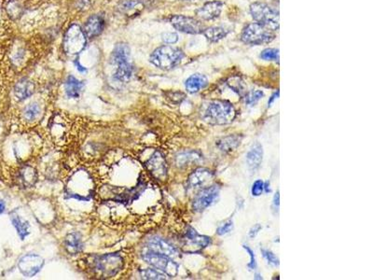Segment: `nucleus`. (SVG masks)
<instances>
[{
    "instance_id": "nucleus-41",
    "label": "nucleus",
    "mask_w": 373,
    "mask_h": 280,
    "mask_svg": "<svg viewBox=\"0 0 373 280\" xmlns=\"http://www.w3.org/2000/svg\"><path fill=\"white\" fill-rule=\"evenodd\" d=\"M274 206L275 207H279V192H277V194L275 195V198H274Z\"/></svg>"
},
{
    "instance_id": "nucleus-40",
    "label": "nucleus",
    "mask_w": 373,
    "mask_h": 280,
    "mask_svg": "<svg viewBox=\"0 0 373 280\" xmlns=\"http://www.w3.org/2000/svg\"><path fill=\"white\" fill-rule=\"evenodd\" d=\"M278 96H279V91H276V92H275L272 97H271V98H270V100H269L268 102V107H271L272 105H273V103L275 102V99L276 98H278Z\"/></svg>"
},
{
    "instance_id": "nucleus-20",
    "label": "nucleus",
    "mask_w": 373,
    "mask_h": 280,
    "mask_svg": "<svg viewBox=\"0 0 373 280\" xmlns=\"http://www.w3.org/2000/svg\"><path fill=\"white\" fill-rule=\"evenodd\" d=\"M84 88V82L79 80L78 78H75L74 76H68L65 82V90H66V96L69 98H79L83 91Z\"/></svg>"
},
{
    "instance_id": "nucleus-36",
    "label": "nucleus",
    "mask_w": 373,
    "mask_h": 280,
    "mask_svg": "<svg viewBox=\"0 0 373 280\" xmlns=\"http://www.w3.org/2000/svg\"><path fill=\"white\" fill-rule=\"evenodd\" d=\"M233 227V222L232 221H228L227 222H225L222 225H220L218 228H217V235H226L229 233L231 231V229Z\"/></svg>"
},
{
    "instance_id": "nucleus-13",
    "label": "nucleus",
    "mask_w": 373,
    "mask_h": 280,
    "mask_svg": "<svg viewBox=\"0 0 373 280\" xmlns=\"http://www.w3.org/2000/svg\"><path fill=\"white\" fill-rule=\"evenodd\" d=\"M44 265L42 257L37 254H27L22 257L18 262L21 273L27 277H32L38 274Z\"/></svg>"
},
{
    "instance_id": "nucleus-17",
    "label": "nucleus",
    "mask_w": 373,
    "mask_h": 280,
    "mask_svg": "<svg viewBox=\"0 0 373 280\" xmlns=\"http://www.w3.org/2000/svg\"><path fill=\"white\" fill-rule=\"evenodd\" d=\"M213 173L207 168H198L193 171L189 176L188 185L190 189L202 188L213 178Z\"/></svg>"
},
{
    "instance_id": "nucleus-1",
    "label": "nucleus",
    "mask_w": 373,
    "mask_h": 280,
    "mask_svg": "<svg viewBox=\"0 0 373 280\" xmlns=\"http://www.w3.org/2000/svg\"><path fill=\"white\" fill-rule=\"evenodd\" d=\"M130 58V48L125 42L115 46L111 53L110 62L116 66V71L113 75L115 80L120 82H128L134 73V67Z\"/></svg>"
},
{
    "instance_id": "nucleus-21",
    "label": "nucleus",
    "mask_w": 373,
    "mask_h": 280,
    "mask_svg": "<svg viewBox=\"0 0 373 280\" xmlns=\"http://www.w3.org/2000/svg\"><path fill=\"white\" fill-rule=\"evenodd\" d=\"M263 158V150L260 143H256L251 147L246 154V162L248 163L249 168L253 171L258 169L261 165Z\"/></svg>"
},
{
    "instance_id": "nucleus-18",
    "label": "nucleus",
    "mask_w": 373,
    "mask_h": 280,
    "mask_svg": "<svg viewBox=\"0 0 373 280\" xmlns=\"http://www.w3.org/2000/svg\"><path fill=\"white\" fill-rule=\"evenodd\" d=\"M35 84L27 78H22L14 86V96L18 100L23 101L33 96Z\"/></svg>"
},
{
    "instance_id": "nucleus-32",
    "label": "nucleus",
    "mask_w": 373,
    "mask_h": 280,
    "mask_svg": "<svg viewBox=\"0 0 373 280\" xmlns=\"http://www.w3.org/2000/svg\"><path fill=\"white\" fill-rule=\"evenodd\" d=\"M262 252L263 257L266 259V261H268V263H270L271 265H274V266L279 265L278 258L272 251H270L268 249H265V248H262Z\"/></svg>"
},
{
    "instance_id": "nucleus-38",
    "label": "nucleus",
    "mask_w": 373,
    "mask_h": 280,
    "mask_svg": "<svg viewBox=\"0 0 373 280\" xmlns=\"http://www.w3.org/2000/svg\"><path fill=\"white\" fill-rule=\"evenodd\" d=\"M261 230H262V225L259 224V223L256 224L255 226L250 230V232H249V236H250L251 238H254L256 235L259 234V232H260Z\"/></svg>"
},
{
    "instance_id": "nucleus-37",
    "label": "nucleus",
    "mask_w": 373,
    "mask_h": 280,
    "mask_svg": "<svg viewBox=\"0 0 373 280\" xmlns=\"http://www.w3.org/2000/svg\"><path fill=\"white\" fill-rule=\"evenodd\" d=\"M242 247H243V248L246 250V252L248 253L249 257H250V262H249L247 267H248L250 270H255L256 268H257V262H256L254 251H253L251 248H249L248 246H246V245H243Z\"/></svg>"
},
{
    "instance_id": "nucleus-3",
    "label": "nucleus",
    "mask_w": 373,
    "mask_h": 280,
    "mask_svg": "<svg viewBox=\"0 0 373 280\" xmlns=\"http://www.w3.org/2000/svg\"><path fill=\"white\" fill-rule=\"evenodd\" d=\"M184 56V52L180 49L164 45L151 53L150 62L160 69L170 70L181 63Z\"/></svg>"
},
{
    "instance_id": "nucleus-22",
    "label": "nucleus",
    "mask_w": 373,
    "mask_h": 280,
    "mask_svg": "<svg viewBox=\"0 0 373 280\" xmlns=\"http://www.w3.org/2000/svg\"><path fill=\"white\" fill-rule=\"evenodd\" d=\"M65 247L66 251L71 255H76L81 252L83 249V242L81 235L79 233H71L66 235L65 239Z\"/></svg>"
},
{
    "instance_id": "nucleus-10",
    "label": "nucleus",
    "mask_w": 373,
    "mask_h": 280,
    "mask_svg": "<svg viewBox=\"0 0 373 280\" xmlns=\"http://www.w3.org/2000/svg\"><path fill=\"white\" fill-rule=\"evenodd\" d=\"M171 25L180 32L191 35L202 34L205 27L199 20L185 16V15H174L170 18Z\"/></svg>"
},
{
    "instance_id": "nucleus-28",
    "label": "nucleus",
    "mask_w": 373,
    "mask_h": 280,
    "mask_svg": "<svg viewBox=\"0 0 373 280\" xmlns=\"http://www.w3.org/2000/svg\"><path fill=\"white\" fill-rule=\"evenodd\" d=\"M40 111L39 105L35 104V103L30 104L28 107H27V109L25 111V117L28 121H33V120H35L36 118L39 116Z\"/></svg>"
},
{
    "instance_id": "nucleus-33",
    "label": "nucleus",
    "mask_w": 373,
    "mask_h": 280,
    "mask_svg": "<svg viewBox=\"0 0 373 280\" xmlns=\"http://www.w3.org/2000/svg\"><path fill=\"white\" fill-rule=\"evenodd\" d=\"M263 191H264V182L262 181V179H257L252 185V189H251L252 196H262Z\"/></svg>"
},
{
    "instance_id": "nucleus-34",
    "label": "nucleus",
    "mask_w": 373,
    "mask_h": 280,
    "mask_svg": "<svg viewBox=\"0 0 373 280\" xmlns=\"http://www.w3.org/2000/svg\"><path fill=\"white\" fill-rule=\"evenodd\" d=\"M138 5H139V1H136V0H125V1H122L120 3L119 9L122 12H127V11H131L133 9H135Z\"/></svg>"
},
{
    "instance_id": "nucleus-39",
    "label": "nucleus",
    "mask_w": 373,
    "mask_h": 280,
    "mask_svg": "<svg viewBox=\"0 0 373 280\" xmlns=\"http://www.w3.org/2000/svg\"><path fill=\"white\" fill-rule=\"evenodd\" d=\"M74 64H75V65H76V67H77V69L79 70V72H81V73H84V72H87V68L86 67H84L83 65H81L80 63H79V59H77V60H75V62H74Z\"/></svg>"
},
{
    "instance_id": "nucleus-25",
    "label": "nucleus",
    "mask_w": 373,
    "mask_h": 280,
    "mask_svg": "<svg viewBox=\"0 0 373 280\" xmlns=\"http://www.w3.org/2000/svg\"><path fill=\"white\" fill-rule=\"evenodd\" d=\"M241 137L239 136H229V137H223L221 139L217 140L216 146L218 149L225 152H229L235 150L236 148L241 144Z\"/></svg>"
},
{
    "instance_id": "nucleus-9",
    "label": "nucleus",
    "mask_w": 373,
    "mask_h": 280,
    "mask_svg": "<svg viewBox=\"0 0 373 280\" xmlns=\"http://www.w3.org/2000/svg\"><path fill=\"white\" fill-rule=\"evenodd\" d=\"M211 242V238L205 235H199L195 229L188 227L183 236L182 248L187 253H194L206 248Z\"/></svg>"
},
{
    "instance_id": "nucleus-12",
    "label": "nucleus",
    "mask_w": 373,
    "mask_h": 280,
    "mask_svg": "<svg viewBox=\"0 0 373 280\" xmlns=\"http://www.w3.org/2000/svg\"><path fill=\"white\" fill-rule=\"evenodd\" d=\"M219 196V187L212 185L202 190L193 200V209L197 212H202L214 204Z\"/></svg>"
},
{
    "instance_id": "nucleus-2",
    "label": "nucleus",
    "mask_w": 373,
    "mask_h": 280,
    "mask_svg": "<svg viewBox=\"0 0 373 280\" xmlns=\"http://www.w3.org/2000/svg\"><path fill=\"white\" fill-rule=\"evenodd\" d=\"M235 116V109L230 102L226 100H215L207 107L203 119L209 124L224 125L233 122Z\"/></svg>"
},
{
    "instance_id": "nucleus-29",
    "label": "nucleus",
    "mask_w": 373,
    "mask_h": 280,
    "mask_svg": "<svg viewBox=\"0 0 373 280\" xmlns=\"http://www.w3.org/2000/svg\"><path fill=\"white\" fill-rule=\"evenodd\" d=\"M261 58L265 61H278L279 51L277 49H266L261 53Z\"/></svg>"
},
{
    "instance_id": "nucleus-5",
    "label": "nucleus",
    "mask_w": 373,
    "mask_h": 280,
    "mask_svg": "<svg viewBox=\"0 0 373 280\" xmlns=\"http://www.w3.org/2000/svg\"><path fill=\"white\" fill-rule=\"evenodd\" d=\"M250 13L256 23L266 26L273 31L279 29V13L267 4L262 2L251 4Z\"/></svg>"
},
{
    "instance_id": "nucleus-31",
    "label": "nucleus",
    "mask_w": 373,
    "mask_h": 280,
    "mask_svg": "<svg viewBox=\"0 0 373 280\" xmlns=\"http://www.w3.org/2000/svg\"><path fill=\"white\" fill-rule=\"evenodd\" d=\"M196 158H199V157H195L194 152H187V153H182V154L178 155L177 158V162L179 166H183L190 161L195 160Z\"/></svg>"
},
{
    "instance_id": "nucleus-11",
    "label": "nucleus",
    "mask_w": 373,
    "mask_h": 280,
    "mask_svg": "<svg viewBox=\"0 0 373 280\" xmlns=\"http://www.w3.org/2000/svg\"><path fill=\"white\" fill-rule=\"evenodd\" d=\"M146 168L154 178L158 180H165L167 177L168 167L163 153L155 151L146 163Z\"/></svg>"
},
{
    "instance_id": "nucleus-27",
    "label": "nucleus",
    "mask_w": 373,
    "mask_h": 280,
    "mask_svg": "<svg viewBox=\"0 0 373 280\" xmlns=\"http://www.w3.org/2000/svg\"><path fill=\"white\" fill-rule=\"evenodd\" d=\"M140 275H141V278L143 279H167L168 277L166 276V274H163L161 272H159L157 269H143L140 271Z\"/></svg>"
},
{
    "instance_id": "nucleus-14",
    "label": "nucleus",
    "mask_w": 373,
    "mask_h": 280,
    "mask_svg": "<svg viewBox=\"0 0 373 280\" xmlns=\"http://www.w3.org/2000/svg\"><path fill=\"white\" fill-rule=\"evenodd\" d=\"M223 8L224 3L221 1H209L197 10L196 14L202 20L211 21L219 17Z\"/></svg>"
},
{
    "instance_id": "nucleus-30",
    "label": "nucleus",
    "mask_w": 373,
    "mask_h": 280,
    "mask_svg": "<svg viewBox=\"0 0 373 280\" xmlns=\"http://www.w3.org/2000/svg\"><path fill=\"white\" fill-rule=\"evenodd\" d=\"M264 97V92L262 91H252L249 92L245 98V103L249 106H254L257 104L262 98Z\"/></svg>"
},
{
    "instance_id": "nucleus-19",
    "label": "nucleus",
    "mask_w": 373,
    "mask_h": 280,
    "mask_svg": "<svg viewBox=\"0 0 373 280\" xmlns=\"http://www.w3.org/2000/svg\"><path fill=\"white\" fill-rule=\"evenodd\" d=\"M208 84V79L202 74H193L185 82L186 90L190 94H196L205 88Z\"/></svg>"
},
{
    "instance_id": "nucleus-4",
    "label": "nucleus",
    "mask_w": 373,
    "mask_h": 280,
    "mask_svg": "<svg viewBox=\"0 0 373 280\" xmlns=\"http://www.w3.org/2000/svg\"><path fill=\"white\" fill-rule=\"evenodd\" d=\"M275 31L259 23L248 24L242 29L241 34L242 42L248 45L269 44L275 40Z\"/></svg>"
},
{
    "instance_id": "nucleus-15",
    "label": "nucleus",
    "mask_w": 373,
    "mask_h": 280,
    "mask_svg": "<svg viewBox=\"0 0 373 280\" xmlns=\"http://www.w3.org/2000/svg\"><path fill=\"white\" fill-rule=\"evenodd\" d=\"M105 28V19L98 14H93L86 22L84 33L89 39H94L100 36Z\"/></svg>"
},
{
    "instance_id": "nucleus-35",
    "label": "nucleus",
    "mask_w": 373,
    "mask_h": 280,
    "mask_svg": "<svg viewBox=\"0 0 373 280\" xmlns=\"http://www.w3.org/2000/svg\"><path fill=\"white\" fill-rule=\"evenodd\" d=\"M162 39L167 44H175L178 40L177 33H164L162 35Z\"/></svg>"
},
{
    "instance_id": "nucleus-16",
    "label": "nucleus",
    "mask_w": 373,
    "mask_h": 280,
    "mask_svg": "<svg viewBox=\"0 0 373 280\" xmlns=\"http://www.w3.org/2000/svg\"><path fill=\"white\" fill-rule=\"evenodd\" d=\"M148 250L159 254L166 255L171 258L177 256L178 253L177 248L174 246L159 237H154L150 240L148 244Z\"/></svg>"
},
{
    "instance_id": "nucleus-8",
    "label": "nucleus",
    "mask_w": 373,
    "mask_h": 280,
    "mask_svg": "<svg viewBox=\"0 0 373 280\" xmlns=\"http://www.w3.org/2000/svg\"><path fill=\"white\" fill-rule=\"evenodd\" d=\"M142 258L148 264L152 267L156 268L159 271H162L168 276L174 277L178 273V264L175 261L172 260L171 257L166 255L159 254L147 250L142 254Z\"/></svg>"
},
{
    "instance_id": "nucleus-23",
    "label": "nucleus",
    "mask_w": 373,
    "mask_h": 280,
    "mask_svg": "<svg viewBox=\"0 0 373 280\" xmlns=\"http://www.w3.org/2000/svg\"><path fill=\"white\" fill-rule=\"evenodd\" d=\"M11 221H12L14 228L16 229L21 240H25L27 238V235L30 234V225H29L28 222L23 220L20 216L17 215L15 213L12 214V216H11Z\"/></svg>"
},
{
    "instance_id": "nucleus-7",
    "label": "nucleus",
    "mask_w": 373,
    "mask_h": 280,
    "mask_svg": "<svg viewBox=\"0 0 373 280\" xmlns=\"http://www.w3.org/2000/svg\"><path fill=\"white\" fill-rule=\"evenodd\" d=\"M87 37L84 30L77 24L69 26L65 34L64 50L69 55H78L84 50Z\"/></svg>"
},
{
    "instance_id": "nucleus-26",
    "label": "nucleus",
    "mask_w": 373,
    "mask_h": 280,
    "mask_svg": "<svg viewBox=\"0 0 373 280\" xmlns=\"http://www.w3.org/2000/svg\"><path fill=\"white\" fill-rule=\"evenodd\" d=\"M21 180L25 183L27 186H33L36 179H37V174L36 171L32 167H26L21 171Z\"/></svg>"
},
{
    "instance_id": "nucleus-42",
    "label": "nucleus",
    "mask_w": 373,
    "mask_h": 280,
    "mask_svg": "<svg viewBox=\"0 0 373 280\" xmlns=\"http://www.w3.org/2000/svg\"><path fill=\"white\" fill-rule=\"evenodd\" d=\"M5 209H6V205H5V202H4L3 200L0 199V214H2V213L5 211Z\"/></svg>"
},
{
    "instance_id": "nucleus-6",
    "label": "nucleus",
    "mask_w": 373,
    "mask_h": 280,
    "mask_svg": "<svg viewBox=\"0 0 373 280\" xmlns=\"http://www.w3.org/2000/svg\"><path fill=\"white\" fill-rule=\"evenodd\" d=\"M93 269L103 277H112L118 274L123 267V259L120 255L105 254L97 256L92 261Z\"/></svg>"
},
{
    "instance_id": "nucleus-24",
    "label": "nucleus",
    "mask_w": 373,
    "mask_h": 280,
    "mask_svg": "<svg viewBox=\"0 0 373 280\" xmlns=\"http://www.w3.org/2000/svg\"><path fill=\"white\" fill-rule=\"evenodd\" d=\"M203 34L209 41L216 43L226 38L227 35L229 34V31L222 26H212L204 29Z\"/></svg>"
}]
</instances>
